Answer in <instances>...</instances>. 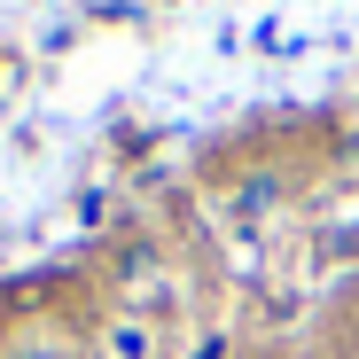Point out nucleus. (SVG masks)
<instances>
[{
	"mask_svg": "<svg viewBox=\"0 0 359 359\" xmlns=\"http://www.w3.org/2000/svg\"><path fill=\"white\" fill-rule=\"evenodd\" d=\"M0 359H79L63 336H47V328H24V336H8L0 344Z\"/></svg>",
	"mask_w": 359,
	"mask_h": 359,
	"instance_id": "obj_1",
	"label": "nucleus"
}]
</instances>
